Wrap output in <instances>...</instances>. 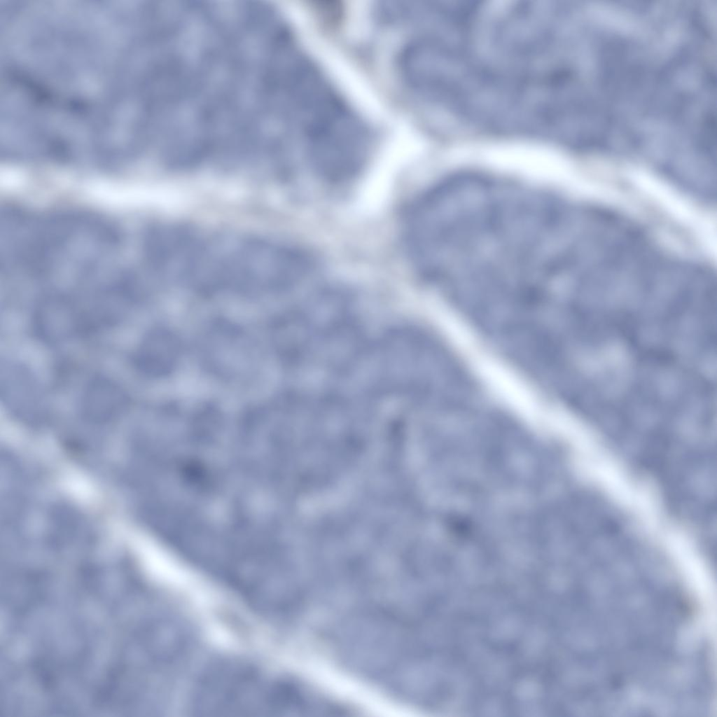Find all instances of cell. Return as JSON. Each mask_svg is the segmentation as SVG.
I'll return each mask as SVG.
<instances>
[{
	"label": "cell",
	"instance_id": "7",
	"mask_svg": "<svg viewBox=\"0 0 717 717\" xmlns=\"http://www.w3.org/2000/svg\"><path fill=\"white\" fill-rule=\"evenodd\" d=\"M294 57H293V58H294ZM292 61H293V60H292ZM290 66H291V64H290ZM289 68H290V67H289ZM288 70H289V69H288ZM287 77H288V75H287ZM286 83H287V79H286Z\"/></svg>",
	"mask_w": 717,
	"mask_h": 717
},
{
	"label": "cell",
	"instance_id": "6",
	"mask_svg": "<svg viewBox=\"0 0 717 717\" xmlns=\"http://www.w3.org/2000/svg\"><path fill=\"white\" fill-rule=\"evenodd\" d=\"M128 405L125 391L111 379L99 375L90 379L83 388L79 410L86 421L102 423L120 415Z\"/></svg>",
	"mask_w": 717,
	"mask_h": 717
},
{
	"label": "cell",
	"instance_id": "2",
	"mask_svg": "<svg viewBox=\"0 0 717 717\" xmlns=\"http://www.w3.org/2000/svg\"><path fill=\"white\" fill-rule=\"evenodd\" d=\"M231 244L213 247L209 274L216 288L282 289L316 272L313 260L296 249L252 238Z\"/></svg>",
	"mask_w": 717,
	"mask_h": 717
},
{
	"label": "cell",
	"instance_id": "5",
	"mask_svg": "<svg viewBox=\"0 0 717 717\" xmlns=\"http://www.w3.org/2000/svg\"><path fill=\"white\" fill-rule=\"evenodd\" d=\"M180 342L164 328H155L142 337L133 356V364L141 374L150 377L169 375L178 363Z\"/></svg>",
	"mask_w": 717,
	"mask_h": 717
},
{
	"label": "cell",
	"instance_id": "4",
	"mask_svg": "<svg viewBox=\"0 0 717 717\" xmlns=\"http://www.w3.org/2000/svg\"><path fill=\"white\" fill-rule=\"evenodd\" d=\"M32 326L41 341L57 344L83 330V313L67 295L52 293L41 298L33 313Z\"/></svg>",
	"mask_w": 717,
	"mask_h": 717
},
{
	"label": "cell",
	"instance_id": "3",
	"mask_svg": "<svg viewBox=\"0 0 717 717\" xmlns=\"http://www.w3.org/2000/svg\"><path fill=\"white\" fill-rule=\"evenodd\" d=\"M0 396L12 413L27 420H37L46 412V401L34 373L22 364L1 365Z\"/></svg>",
	"mask_w": 717,
	"mask_h": 717
},
{
	"label": "cell",
	"instance_id": "1",
	"mask_svg": "<svg viewBox=\"0 0 717 717\" xmlns=\"http://www.w3.org/2000/svg\"><path fill=\"white\" fill-rule=\"evenodd\" d=\"M191 711L209 716H283L305 712L308 696L287 681L237 659H221L200 675Z\"/></svg>",
	"mask_w": 717,
	"mask_h": 717
}]
</instances>
